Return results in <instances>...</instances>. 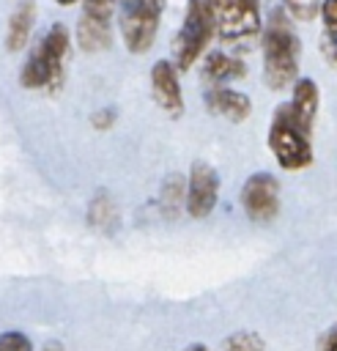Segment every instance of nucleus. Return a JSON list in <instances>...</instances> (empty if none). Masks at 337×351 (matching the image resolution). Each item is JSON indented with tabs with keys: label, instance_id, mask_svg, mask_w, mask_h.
<instances>
[{
	"label": "nucleus",
	"instance_id": "obj_19",
	"mask_svg": "<svg viewBox=\"0 0 337 351\" xmlns=\"http://www.w3.org/2000/svg\"><path fill=\"white\" fill-rule=\"evenodd\" d=\"M0 351H33V343L22 332H0Z\"/></svg>",
	"mask_w": 337,
	"mask_h": 351
},
{
	"label": "nucleus",
	"instance_id": "obj_14",
	"mask_svg": "<svg viewBox=\"0 0 337 351\" xmlns=\"http://www.w3.org/2000/svg\"><path fill=\"white\" fill-rule=\"evenodd\" d=\"M88 222L101 233H112V228H118V206L107 192H96L88 203Z\"/></svg>",
	"mask_w": 337,
	"mask_h": 351
},
{
	"label": "nucleus",
	"instance_id": "obj_7",
	"mask_svg": "<svg viewBox=\"0 0 337 351\" xmlns=\"http://www.w3.org/2000/svg\"><path fill=\"white\" fill-rule=\"evenodd\" d=\"M118 0H82L77 19V44L85 52H101L112 44V16Z\"/></svg>",
	"mask_w": 337,
	"mask_h": 351
},
{
	"label": "nucleus",
	"instance_id": "obj_21",
	"mask_svg": "<svg viewBox=\"0 0 337 351\" xmlns=\"http://www.w3.org/2000/svg\"><path fill=\"white\" fill-rule=\"evenodd\" d=\"M321 351H337V324L326 332V337L321 340Z\"/></svg>",
	"mask_w": 337,
	"mask_h": 351
},
{
	"label": "nucleus",
	"instance_id": "obj_6",
	"mask_svg": "<svg viewBox=\"0 0 337 351\" xmlns=\"http://www.w3.org/2000/svg\"><path fill=\"white\" fill-rule=\"evenodd\" d=\"M208 5L222 41L244 44L260 33V0H208Z\"/></svg>",
	"mask_w": 337,
	"mask_h": 351
},
{
	"label": "nucleus",
	"instance_id": "obj_2",
	"mask_svg": "<svg viewBox=\"0 0 337 351\" xmlns=\"http://www.w3.org/2000/svg\"><path fill=\"white\" fill-rule=\"evenodd\" d=\"M299 55V33L293 30L288 11H271L269 25L263 30V82L271 90H285L288 85H296Z\"/></svg>",
	"mask_w": 337,
	"mask_h": 351
},
{
	"label": "nucleus",
	"instance_id": "obj_20",
	"mask_svg": "<svg viewBox=\"0 0 337 351\" xmlns=\"http://www.w3.org/2000/svg\"><path fill=\"white\" fill-rule=\"evenodd\" d=\"M90 123H93L99 132H107V129L115 123V110H110V107L96 110V112H93V118H90Z\"/></svg>",
	"mask_w": 337,
	"mask_h": 351
},
{
	"label": "nucleus",
	"instance_id": "obj_9",
	"mask_svg": "<svg viewBox=\"0 0 337 351\" xmlns=\"http://www.w3.org/2000/svg\"><path fill=\"white\" fill-rule=\"evenodd\" d=\"M219 197V176L211 165L205 162H195L189 170V181H186V211L195 219H203L214 211Z\"/></svg>",
	"mask_w": 337,
	"mask_h": 351
},
{
	"label": "nucleus",
	"instance_id": "obj_24",
	"mask_svg": "<svg viewBox=\"0 0 337 351\" xmlns=\"http://www.w3.org/2000/svg\"><path fill=\"white\" fill-rule=\"evenodd\" d=\"M60 5H71V3H77V0H58Z\"/></svg>",
	"mask_w": 337,
	"mask_h": 351
},
{
	"label": "nucleus",
	"instance_id": "obj_4",
	"mask_svg": "<svg viewBox=\"0 0 337 351\" xmlns=\"http://www.w3.org/2000/svg\"><path fill=\"white\" fill-rule=\"evenodd\" d=\"M214 33H216V25H214V14H211L208 0H189L184 22L173 38L175 69H181V71L192 69L197 63V58L203 55V49L208 47Z\"/></svg>",
	"mask_w": 337,
	"mask_h": 351
},
{
	"label": "nucleus",
	"instance_id": "obj_17",
	"mask_svg": "<svg viewBox=\"0 0 337 351\" xmlns=\"http://www.w3.org/2000/svg\"><path fill=\"white\" fill-rule=\"evenodd\" d=\"M222 351H266V346L255 332H236L225 340Z\"/></svg>",
	"mask_w": 337,
	"mask_h": 351
},
{
	"label": "nucleus",
	"instance_id": "obj_15",
	"mask_svg": "<svg viewBox=\"0 0 337 351\" xmlns=\"http://www.w3.org/2000/svg\"><path fill=\"white\" fill-rule=\"evenodd\" d=\"M321 25H323V33H321L323 52H326L329 63L337 69V0H323V5H321Z\"/></svg>",
	"mask_w": 337,
	"mask_h": 351
},
{
	"label": "nucleus",
	"instance_id": "obj_10",
	"mask_svg": "<svg viewBox=\"0 0 337 351\" xmlns=\"http://www.w3.org/2000/svg\"><path fill=\"white\" fill-rule=\"evenodd\" d=\"M151 93H153V101L167 115H181L184 112V93H181L175 63H170V60L153 63V69H151Z\"/></svg>",
	"mask_w": 337,
	"mask_h": 351
},
{
	"label": "nucleus",
	"instance_id": "obj_3",
	"mask_svg": "<svg viewBox=\"0 0 337 351\" xmlns=\"http://www.w3.org/2000/svg\"><path fill=\"white\" fill-rule=\"evenodd\" d=\"M71 36L63 22L49 25L44 36L33 44L22 71H19V85L25 90H58L66 74V58H68Z\"/></svg>",
	"mask_w": 337,
	"mask_h": 351
},
{
	"label": "nucleus",
	"instance_id": "obj_8",
	"mask_svg": "<svg viewBox=\"0 0 337 351\" xmlns=\"http://www.w3.org/2000/svg\"><path fill=\"white\" fill-rule=\"evenodd\" d=\"M241 206L249 219L269 222L279 211V184L269 173H255L241 186Z\"/></svg>",
	"mask_w": 337,
	"mask_h": 351
},
{
	"label": "nucleus",
	"instance_id": "obj_5",
	"mask_svg": "<svg viewBox=\"0 0 337 351\" xmlns=\"http://www.w3.org/2000/svg\"><path fill=\"white\" fill-rule=\"evenodd\" d=\"M164 0H118V27L129 52L142 55L153 47Z\"/></svg>",
	"mask_w": 337,
	"mask_h": 351
},
{
	"label": "nucleus",
	"instance_id": "obj_22",
	"mask_svg": "<svg viewBox=\"0 0 337 351\" xmlns=\"http://www.w3.org/2000/svg\"><path fill=\"white\" fill-rule=\"evenodd\" d=\"M38 351H63V343H58V340H49V343H44Z\"/></svg>",
	"mask_w": 337,
	"mask_h": 351
},
{
	"label": "nucleus",
	"instance_id": "obj_18",
	"mask_svg": "<svg viewBox=\"0 0 337 351\" xmlns=\"http://www.w3.org/2000/svg\"><path fill=\"white\" fill-rule=\"evenodd\" d=\"M282 3H285L288 16H293V19H299V22L315 19V16L321 14V5H323V0H282Z\"/></svg>",
	"mask_w": 337,
	"mask_h": 351
},
{
	"label": "nucleus",
	"instance_id": "obj_11",
	"mask_svg": "<svg viewBox=\"0 0 337 351\" xmlns=\"http://www.w3.org/2000/svg\"><path fill=\"white\" fill-rule=\"evenodd\" d=\"M205 104H208L211 112H216V115H222L233 123L249 118V112H252L249 96L241 93V90H233V88H208L205 90Z\"/></svg>",
	"mask_w": 337,
	"mask_h": 351
},
{
	"label": "nucleus",
	"instance_id": "obj_16",
	"mask_svg": "<svg viewBox=\"0 0 337 351\" xmlns=\"http://www.w3.org/2000/svg\"><path fill=\"white\" fill-rule=\"evenodd\" d=\"M181 197H184V178H181V176H170V178L164 181L162 197H159L162 211H164L167 217H175L178 208H181Z\"/></svg>",
	"mask_w": 337,
	"mask_h": 351
},
{
	"label": "nucleus",
	"instance_id": "obj_13",
	"mask_svg": "<svg viewBox=\"0 0 337 351\" xmlns=\"http://www.w3.org/2000/svg\"><path fill=\"white\" fill-rule=\"evenodd\" d=\"M33 22H36V3L33 0L19 3L8 19V27H5V47L11 52H16L27 44V38L33 33Z\"/></svg>",
	"mask_w": 337,
	"mask_h": 351
},
{
	"label": "nucleus",
	"instance_id": "obj_12",
	"mask_svg": "<svg viewBox=\"0 0 337 351\" xmlns=\"http://www.w3.org/2000/svg\"><path fill=\"white\" fill-rule=\"evenodd\" d=\"M247 74V66L241 58L227 55V52H211L203 63V80L211 88H225L233 80H241Z\"/></svg>",
	"mask_w": 337,
	"mask_h": 351
},
{
	"label": "nucleus",
	"instance_id": "obj_1",
	"mask_svg": "<svg viewBox=\"0 0 337 351\" xmlns=\"http://www.w3.org/2000/svg\"><path fill=\"white\" fill-rule=\"evenodd\" d=\"M318 85L310 77L296 80L290 101L279 104L269 123V148L282 170H304L312 165V126L318 115Z\"/></svg>",
	"mask_w": 337,
	"mask_h": 351
},
{
	"label": "nucleus",
	"instance_id": "obj_23",
	"mask_svg": "<svg viewBox=\"0 0 337 351\" xmlns=\"http://www.w3.org/2000/svg\"><path fill=\"white\" fill-rule=\"evenodd\" d=\"M189 351H205V346H192Z\"/></svg>",
	"mask_w": 337,
	"mask_h": 351
}]
</instances>
